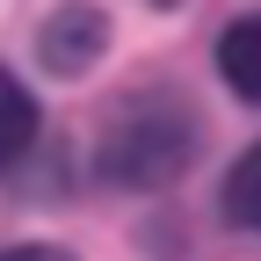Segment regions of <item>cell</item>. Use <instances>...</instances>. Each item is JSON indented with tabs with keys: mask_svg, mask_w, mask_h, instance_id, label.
Here are the masks:
<instances>
[{
	"mask_svg": "<svg viewBox=\"0 0 261 261\" xmlns=\"http://www.w3.org/2000/svg\"><path fill=\"white\" fill-rule=\"evenodd\" d=\"M196 152H203V109L174 87H138L109 109L94 160L116 189H167L196 167Z\"/></svg>",
	"mask_w": 261,
	"mask_h": 261,
	"instance_id": "6da1fadb",
	"label": "cell"
},
{
	"mask_svg": "<svg viewBox=\"0 0 261 261\" xmlns=\"http://www.w3.org/2000/svg\"><path fill=\"white\" fill-rule=\"evenodd\" d=\"M102 51H109V15L94 8V0H58L44 15V29H37V65L58 73V80L87 73Z\"/></svg>",
	"mask_w": 261,
	"mask_h": 261,
	"instance_id": "7a4b0ae2",
	"label": "cell"
},
{
	"mask_svg": "<svg viewBox=\"0 0 261 261\" xmlns=\"http://www.w3.org/2000/svg\"><path fill=\"white\" fill-rule=\"evenodd\" d=\"M218 73H225V87H232L240 102H261V8L240 15L218 37Z\"/></svg>",
	"mask_w": 261,
	"mask_h": 261,
	"instance_id": "3957f363",
	"label": "cell"
},
{
	"mask_svg": "<svg viewBox=\"0 0 261 261\" xmlns=\"http://www.w3.org/2000/svg\"><path fill=\"white\" fill-rule=\"evenodd\" d=\"M29 145H37V94L0 65V174H8Z\"/></svg>",
	"mask_w": 261,
	"mask_h": 261,
	"instance_id": "277c9868",
	"label": "cell"
},
{
	"mask_svg": "<svg viewBox=\"0 0 261 261\" xmlns=\"http://www.w3.org/2000/svg\"><path fill=\"white\" fill-rule=\"evenodd\" d=\"M225 218L240 225V232H261V145H247L232 160V174H225Z\"/></svg>",
	"mask_w": 261,
	"mask_h": 261,
	"instance_id": "5b68a950",
	"label": "cell"
},
{
	"mask_svg": "<svg viewBox=\"0 0 261 261\" xmlns=\"http://www.w3.org/2000/svg\"><path fill=\"white\" fill-rule=\"evenodd\" d=\"M0 261H73V254H65V247H0Z\"/></svg>",
	"mask_w": 261,
	"mask_h": 261,
	"instance_id": "8992f818",
	"label": "cell"
}]
</instances>
